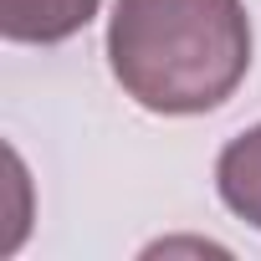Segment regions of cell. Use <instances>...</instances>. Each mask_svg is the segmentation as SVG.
<instances>
[{"label": "cell", "instance_id": "3", "mask_svg": "<svg viewBox=\"0 0 261 261\" xmlns=\"http://www.w3.org/2000/svg\"><path fill=\"white\" fill-rule=\"evenodd\" d=\"M215 190L230 215H241L251 230H261V123L230 139L215 159Z\"/></svg>", "mask_w": 261, "mask_h": 261}, {"label": "cell", "instance_id": "1", "mask_svg": "<svg viewBox=\"0 0 261 261\" xmlns=\"http://www.w3.org/2000/svg\"><path fill=\"white\" fill-rule=\"evenodd\" d=\"M108 67L159 118L215 113L251 72V16L241 0H118Z\"/></svg>", "mask_w": 261, "mask_h": 261}, {"label": "cell", "instance_id": "2", "mask_svg": "<svg viewBox=\"0 0 261 261\" xmlns=\"http://www.w3.org/2000/svg\"><path fill=\"white\" fill-rule=\"evenodd\" d=\"M102 0H0V31L16 46H57L77 36Z\"/></svg>", "mask_w": 261, "mask_h": 261}]
</instances>
